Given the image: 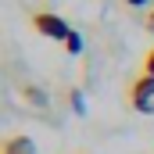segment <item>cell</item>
Segmentation results:
<instances>
[{
	"label": "cell",
	"mask_w": 154,
	"mask_h": 154,
	"mask_svg": "<svg viewBox=\"0 0 154 154\" xmlns=\"http://www.w3.org/2000/svg\"><path fill=\"white\" fill-rule=\"evenodd\" d=\"M125 104L136 115H154V75L140 72V75L133 79L129 90H125Z\"/></svg>",
	"instance_id": "1"
},
{
	"label": "cell",
	"mask_w": 154,
	"mask_h": 154,
	"mask_svg": "<svg viewBox=\"0 0 154 154\" xmlns=\"http://www.w3.org/2000/svg\"><path fill=\"white\" fill-rule=\"evenodd\" d=\"M29 22H32V29H36L39 36H47V39H57V43H65V39L72 36V25H68L61 14H54V11H36Z\"/></svg>",
	"instance_id": "2"
},
{
	"label": "cell",
	"mask_w": 154,
	"mask_h": 154,
	"mask_svg": "<svg viewBox=\"0 0 154 154\" xmlns=\"http://www.w3.org/2000/svg\"><path fill=\"white\" fill-rule=\"evenodd\" d=\"M0 154H36V143H32L29 136L14 133V136H7V140L0 143Z\"/></svg>",
	"instance_id": "3"
},
{
	"label": "cell",
	"mask_w": 154,
	"mask_h": 154,
	"mask_svg": "<svg viewBox=\"0 0 154 154\" xmlns=\"http://www.w3.org/2000/svg\"><path fill=\"white\" fill-rule=\"evenodd\" d=\"M22 97H25L29 104H36V108H47V93H43L39 86H25V90H22Z\"/></svg>",
	"instance_id": "4"
},
{
	"label": "cell",
	"mask_w": 154,
	"mask_h": 154,
	"mask_svg": "<svg viewBox=\"0 0 154 154\" xmlns=\"http://www.w3.org/2000/svg\"><path fill=\"white\" fill-rule=\"evenodd\" d=\"M65 50H68V54H72V57H75V54H82V36H79L75 29H72V36L65 39Z\"/></svg>",
	"instance_id": "5"
},
{
	"label": "cell",
	"mask_w": 154,
	"mask_h": 154,
	"mask_svg": "<svg viewBox=\"0 0 154 154\" xmlns=\"http://www.w3.org/2000/svg\"><path fill=\"white\" fill-rule=\"evenodd\" d=\"M68 104H72V111H75V115L86 111V104H82V93H79V90H68Z\"/></svg>",
	"instance_id": "6"
},
{
	"label": "cell",
	"mask_w": 154,
	"mask_h": 154,
	"mask_svg": "<svg viewBox=\"0 0 154 154\" xmlns=\"http://www.w3.org/2000/svg\"><path fill=\"white\" fill-rule=\"evenodd\" d=\"M140 72H147V75H154V47L147 50V57H143V68Z\"/></svg>",
	"instance_id": "7"
},
{
	"label": "cell",
	"mask_w": 154,
	"mask_h": 154,
	"mask_svg": "<svg viewBox=\"0 0 154 154\" xmlns=\"http://www.w3.org/2000/svg\"><path fill=\"white\" fill-rule=\"evenodd\" d=\"M143 29H147V32H151V36H154V7H151V11H147V18H143Z\"/></svg>",
	"instance_id": "8"
},
{
	"label": "cell",
	"mask_w": 154,
	"mask_h": 154,
	"mask_svg": "<svg viewBox=\"0 0 154 154\" xmlns=\"http://www.w3.org/2000/svg\"><path fill=\"white\" fill-rule=\"evenodd\" d=\"M122 4H129V7H143L147 0H122Z\"/></svg>",
	"instance_id": "9"
}]
</instances>
